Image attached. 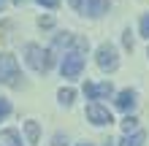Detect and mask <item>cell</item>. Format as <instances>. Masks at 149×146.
I'll return each mask as SVG.
<instances>
[{"mask_svg": "<svg viewBox=\"0 0 149 146\" xmlns=\"http://www.w3.org/2000/svg\"><path fill=\"white\" fill-rule=\"evenodd\" d=\"M138 130V119L133 114H125V119H122V133H133Z\"/></svg>", "mask_w": 149, "mask_h": 146, "instance_id": "4fadbf2b", "label": "cell"}, {"mask_svg": "<svg viewBox=\"0 0 149 146\" xmlns=\"http://www.w3.org/2000/svg\"><path fill=\"white\" fill-rule=\"evenodd\" d=\"M144 143H146V133H144V130L125 133V135L117 141V146H144Z\"/></svg>", "mask_w": 149, "mask_h": 146, "instance_id": "8fae6325", "label": "cell"}, {"mask_svg": "<svg viewBox=\"0 0 149 146\" xmlns=\"http://www.w3.org/2000/svg\"><path fill=\"white\" fill-rule=\"evenodd\" d=\"M11 111H14L11 100H8V98H0V122H6V119L11 116Z\"/></svg>", "mask_w": 149, "mask_h": 146, "instance_id": "5bb4252c", "label": "cell"}, {"mask_svg": "<svg viewBox=\"0 0 149 146\" xmlns=\"http://www.w3.org/2000/svg\"><path fill=\"white\" fill-rule=\"evenodd\" d=\"M114 95V84L111 81H84V98L92 103L109 100Z\"/></svg>", "mask_w": 149, "mask_h": 146, "instance_id": "8992f818", "label": "cell"}, {"mask_svg": "<svg viewBox=\"0 0 149 146\" xmlns=\"http://www.w3.org/2000/svg\"><path fill=\"white\" fill-rule=\"evenodd\" d=\"M0 84L14 87V89L22 87V71L11 51H0Z\"/></svg>", "mask_w": 149, "mask_h": 146, "instance_id": "3957f363", "label": "cell"}, {"mask_svg": "<svg viewBox=\"0 0 149 146\" xmlns=\"http://www.w3.org/2000/svg\"><path fill=\"white\" fill-rule=\"evenodd\" d=\"M84 65H87V51H81V49H71V51H65L60 57V73H63L65 81L81 79Z\"/></svg>", "mask_w": 149, "mask_h": 146, "instance_id": "7a4b0ae2", "label": "cell"}, {"mask_svg": "<svg viewBox=\"0 0 149 146\" xmlns=\"http://www.w3.org/2000/svg\"><path fill=\"white\" fill-rule=\"evenodd\" d=\"M109 8H111L109 0H87V11H84V16H92V19H98V16L109 14Z\"/></svg>", "mask_w": 149, "mask_h": 146, "instance_id": "9c48e42d", "label": "cell"}, {"mask_svg": "<svg viewBox=\"0 0 149 146\" xmlns=\"http://www.w3.org/2000/svg\"><path fill=\"white\" fill-rule=\"evenodd\" d=\"M84 116L87 122L95 125V127H106V125H114V114L103 106V103H90V106L84 108Z\"/></svg>", "mask_w": 149, "mask_h": 146, "instance_id": "5b68a950", "label": "cell"}, {"mask_svg": "<svg viewBox=\"0 0 149 146\" xmlns=\"http://www.w3.org/2000/svg\"><path fill=\"white\" fill-rule=\"evenodd\" d=\"M36 3L41 8H49V11H54V8H60V0H36Z\"/></svg>", "mask_w": 149, "mask_h": 146, "instance_id": "d6986e66", "label": "cell"}, {"mask_svg": "<svg viewBox=\"0 0 149 146\" xmlns=\"http://www.w3.org/2000/svg\"><path fill=\"white\" fill-rule=\"evenodd\" d=\"M68 3H71V8H73L76 14L84 16V11H87V0H68Z\"/></svg>", "mask_w": 149, "mask_h": 146, "instance_id": "e0dca14e", "label": "cell"}, {"mask_svg": "<svg viewBox=\"0 0 149 146\" xmlns=\"http://www.w3.org/2000/svg\"><path fill=\"white\" fill-rule=\"evenodd\" d=\"M73 100H76V89L73 87H60L57 89V103H60V106H73Z\"/></svg>", "mask_w": 149, "mask_h": 146, "instance_id": "7c38bea8", "label": "cell"}, {"mask_svg": "<svg viewBox=\"0 0 149 146\" xmlns=\"http://www.w3.org/2000/svg\"><path fill=\"white\" fill-rule=\"evenodd\" d=\"M38 27H43V30L54 27V19H52V16H41V19H38Z\"/></svg>", "mask_w": 149, "mask_h": 146, "instance_id": "ffe728a7", "label": "cell"}, {"mask_svg": "<svg viewBox=\"0 0 149 146\" xmlns=\"http://www.w3.org/2000/svg\"><path fill=\"white\" fill-rule=\"evenodd\" d=\"M3 6H6V0H0V11H3Z\"/></svg>", "mask_w": 149, "mask_h": 146, "instance_id": "603a6c76", "label": "cell"}, {"mask_svg": "<svg viewBox=\"0 0 149 146\" xmlns=\"http://www.w3.org/2000/svg\"><path fill=\"white\" fill-rule=\"evenodd\" d=\"M103 146H117V141H111V138H109V141H103Z\"/></svg>", "mask_w": 149, "mask_h": 146, "instance_id": "44dd1931", "label": "cell"}, {"mask_svg": "<svg viewBox=\"0 0 149 146\" xmlns=\"http://www.w3.org/2000/svg\"><path fill=\"white\" fill-rule=\"evenodd\" d=\"M138 33H141V38L149 41V14L141 16V22H138Z\"/></svg>", "mask_w": 149, "mask_h": 146, "instance_id": "9a60e30c", "label": "cell"}, {"mask_svg": "<svg viewBox=\"0 0 149 146\" xmlns=\"http://www.w3.org/2000/svg\"><path fill=\"white\" fill-rule=\"evenodd\" d=\"M22 133H24V141H27V143H38L41 141V122H36V119H24V122H22Z\"/></svg>", "mask_w": 149, "mask_h": 146, "instance_id": "ba28073f", "label": "cell"}, {"mask_svg": "<svg viewBox=\"0 0 149 146\" xmlns=\"http://www.w3.org/2000/svg\"><path fill=\"white\" fill-rule=\"evenodd\" d=\"M122 46H125L127 51H133V33H130V30H125V33H122Z\"/></svg>", "mask_w": 149, "mask_h": 146, "instance_id": "2e32d148", "label": "cell"}, {"mask_svg": "<svg viewBox=\"0 0 149 146\" xmlns=\"http://www.w3.org/2000/svg\"><path fill=\"white\" fill-rule=\"evenodd\" d=\"M79 146H92V143H79Z\"/></svg>", "mask_w": 149, "mask_h": 146, "instance_id": "cb8c5ba5", "label": "cell"}, {"mask_svg": "<svg viewBox=\"0 0 149 146\" xmlns=\"http://www.w3.org/2000/svg\"><path fill=\"white\" fill-rule=\"evenodd\" d=\"M95 62H98V68L103 73H114L119 68V51L114 44H109V41H103V44L98 46V51H95Z\"/></svg>", "mask_w": 149, "mask_h": 146, "instance_id": "277c9868", "label": "cell"}, {"mask_svg": "<svg viewBox=\"0 0 149 146\" xmlns=\"http://www.w3.org/2000/svg\"><path fill=\"white\" fill-rule=\"evenodd\" d=\"M24 62H27V68L36 71V73H49L52 65L57 62V57L52 54L49 49L38 46V44H27L24 46Z\"/></svg>", "mask_w": 149, "mask_h": 146, "instance_id": "6da1fadb", "label": "cell"}, {"mask_svg": "<svg viewBox=\"0 0 149 146\" xmlns=\"http://www.w3.org/2000/svg\"><path fill=\"white\" fill-rule=\"evenodd\" d=\"M114 106H117L122 114H133L136 106H138V92L136 89H119L117 95H114Z\"/></svg>", "mask_w": 149, "mask_h": 146, "instance_id": "52a82bcc", "label": "cell"}, {"mask_svg": "<svg viewBox=\"0 0 149 146\" xmlns=\"http://www.w3.org/2000/svg\"><path fill=\"white\" fill-rule=\"evenodd\" d=\"M52 146H68V135L65 133H54L52 135Z\"/></svg>", "mask_w": 149, "mask_h": 146, "instance_id": "ac0fdd59", "label": "cell"}, {"mask_svg": "<svg viewBox=\"0 0 149 146\" xmlns=\"http://www.w3.org/2000/svg\"><path fill=\"white\" fill-rule=\"evenodd\" d=\"M11 3H14V6H22V3H24V0H11Z\"/></svg>", "mask_w": 149, "mask_h": 146, "instance_id": "7402d4cb", "label": "cell"}, {"mask_svg": "<svg viewBox=\"0 0 149 146\" xmlns=\"http://www.w3.org/2000/svg\"><path fill=\"white\" fill-rule=\"evenodd\" d=\"M146 57H149V49H146Z\"/></svg>", "mask_w": 149, "mask_h": 146, "instance_id": "d4e9b609", "label": "cell"}, {"mask_svg": "<svg viewBox=\"0 0 149 146\" xmlns=\"http://www.w3.org/2000/svg\"><path fill=\"white\" fill-rule=\"evenodd\" d=\"M0 146H22V133L16 127H3L0 130Z\"/></svg>", "mask_w": 149, "mask_h": 146, "instance_id": "30bf717a", "label": "cell"}]
</instances>
